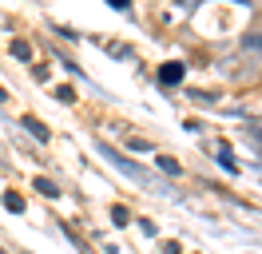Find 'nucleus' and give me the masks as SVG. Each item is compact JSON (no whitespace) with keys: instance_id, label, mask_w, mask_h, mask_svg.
Returning a JSON list of instances; mask_svg holds the SVG:
<instances>
[{"instance_id":"6e6552de","label":"nucleus","mask_w":262,"mask_h":254,"mask_svg":"<svg viewBox=\"0 0 262 254\" xmlns=\"http://www.w3.org/2000/svg\"><path fill=\"white\" fill-rule=\"evenodd\" d=\"M112 219L119 222V226H123V222H127V210H123V206H112Z\"/></svg>"},{"instance_id":"0eeeda50","label":"nucleus","mask_w":262,"mask_h":254,"mask_svg":"<svg viewBox=\"0 0 262 254\" xmlns=\"http://www.w3.org/2000/svg\"><path fill=\"white\" fill-rule=\"evenodd\" d=\"M159 167H163V171H171V175H179V163H175V159H159Z\"/></svg>"},{"instance_id":"f03ea898","label":"nucleus","mask_w":262,"mask_h":254,"mask_svg":"<svg viewBox=\"0 0 262 254\" xmlns=\"http://www.w3.org/2000/svg\"><path fill=\"white\" fill-rule=\"evenodd\" d=\"M36 190H40L44 199H60V187H56L52 179H36Z\"/></svg>"},{"instance_id":"1a4fd4ad","label":"nucleus","mask_w":262,"mask_h":254,"mask_svg":"<svg viewBox=\"0 0 262 254\" xmlns=\"http://www.w3.org/2000/svg\"><path fill=\"white\" fill-rule=\"evenodd\" d=\"M219 163H223L227 171H234V159H230V151H227V147H223V155H219Z\"/></svg>"},{"instance_id":"423d86ee","label":"nucleus","mask_w":262,"mask_h":254,"mask_svg":"<svg viewBox=\"0 0 262 254\" xmlns=\"http://www.w3.org/2000/svg\"><path fill=\"white\" fill-rule=\"evenodd\" d=\"M56 99H64V103H72V99H76V92H72V88H56Z\"/></svg>"},{"instance_id":"39448f33","label":"nucleus","mask_w":262,"mask_h":254,"mask_svg":"<svg viewBox=\"0 0 262 254\" xmlns=\"http://www.w3.org/2000/svg\"><path fill=\"white\" fill-rule=\"evenodd\" d=\"M4 206H8L12 215H20V210H24V199H20V195H4Z\"/></svg>"},{"instance_id":"f257e3e1","label":"nucleus","mask_w":262,"mask_h":254,"mask_svg":"<svg viewBox=\"0 0 262 254\" xmlns=\"http://www.w3.org/2000/svg\"><path fill=\"white\" fill-rule=\"evenodd\" d=\"M183 79V64H163L159 68V83H179Z\"/></svg>"},{"instance_id":"ddd939ff","label":"nucleus","mask_w":262,"mask_h":254,"mask_svg":"<svg viewBox=\"0 0 262 254\" xmlns=\"http://www.w3.org/2000/svg\"><path fill=\"white\" fill-rule=\"evenodd\" d=\"M0 99H4V88H0Z\"/></svg>"},{"instance_id":"f8f14e48","label":"nucleus","mask_w":262,"mask_h":254,"mask_svg":"<svg viewBox=\"0 0 262 254\" xmlns=\"http://www.w3.org/2000/svg\"><path fill=\"white\" fill-rule=\"evenodd\" d=\"M179 4H195V0H179Z\"/></svg>"},{"instance_id":"7ed1b4c3","label":"nucleus","mask_w":262,"mask_h":254,"mask_svg":"<svg viewBox=\"0 0 262 254\" xmlns=\"http://www.w3.org/2000/svg\"><path fill=\"white\" fill-rule=\"evenodd\" d=\"M24 127H28V131H32L36 139H48V127L40 123V119H36V115H28V119H24Z\"/></svg>"},{"instance_id":"9b49d317","label":"nucleus","mask_w":262,"mask_h":254,"mask_svg":"<svg viewBox=\"0 0 262 254\" xmlns=\"http://www.w3.org/2000/svg\"><path fill=\"white\" fill-rule=\"evenodd\" d=\"M250 48H262V36H258V40H250Z\"/></svg>"},{"instance_id":"9d476101","label":"nucleus","mask_w":262,"mask_h":254,"mask_svg":"<svg viewBox=\"0 0 262 254\" xmlns=\"http://www.w3.org/2000/svg\"><path fill=\"white\" fill-rule=\"evenodd\" d=\"M107 4H112V8H127V0H107Z\"/></svg>"},{"instance_id":"20e7f679","label":"nucleus","mask_w":262,"mask_h":254,"mask_svg":"<svg viewBox=\"0 0 262 254\" xmlns=\"http://www.w3.org/2000/svg\"><path fill=\"white\" fill-rule=\"evenodd\" d=\"M12 56H16V60H32V48L24 44V40H16V44H12Z\"/></svg>"}]
</instances>
